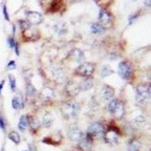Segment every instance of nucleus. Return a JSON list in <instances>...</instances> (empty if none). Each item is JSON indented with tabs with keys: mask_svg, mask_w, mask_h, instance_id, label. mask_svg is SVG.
<instances>
[{
	"mask_svg": "<svg viewBox=\"0 0 151 151\" xmlns=\"http://www.w3.org/2000/svg\"><path fill=\"white\" fill-rule=\"evenodd\" d=\"M108 110L109 112L115 116L116 119H122L123 115H124V105L122 102H120V100L117 99H111L109 104H108Z\"/></svg>",
	"mask_w": 151,
	"mask_h": 151,
	"instance_id": "obj_1",
	"label": "nucleus"
},
{
	"mask_svg": "<svg viewBox=\"0 0 151 151\" xmlns=\"http://www.w3.org/2000/svg\"><path fill=\"white\" fill-rule=\"evenodd\" d=\"M135 100L138 104L145 105L150 100V86L147 85H140L137 87V94Z\"/></svg>",
	"mask_w": 151,
	"mask_h": 151,
	"instance_id": "obj_2",
	"label": "nucleus"
},
{
	"mask_svg": "<svg viewBox=\"0 0 151 151\" xmlns=\"http://www.w3.org/2000/svg\"><path fill=\"white\" fill-rule=\"evenodd\" d=\"M60 111L65 119H71V117L78 116L79 111H80V105L76 102H68L63 105Z\"/></svg>",
	"mask_w": 151,
	"mask_h": 151,
	"instance_id": "obj_3",
	"label": "nucleus"
},
{
	"mask_svg": "<svg viewBox=\"0 0 151 151\" xmlns=\"http://www.w3.org/2000/svg\"><path fill=\"white\" fill-rule=\"evenodd\" d=\"M94 69H96V67H94L93 63H86V62L80 63L79 67L76 68V74L80 75V76H82L83 79L91 78L93 75V73H94Z\"/></svg>",
	"mask_w": 151,
	"mask_h": 151,
	"instance_id": "obj_4",
	"label": "nucleus"
},
{
	"mask_svg": "<svg viewBox=\"0 0 151 151\" xmlns=\"http://www.w3.org/2000/svg\"><path fill=\"white\" fill-rule=\"evenodd\" d=\"M105 133V128L102 122H93L90 124L88 129H87V134H88L91 138H103Z\"/></svg>",
	"mask_w": 151,
	"mask_h": 151,
	"instance_id": "obj_5",
	"label": "nucleus"
},
{
	"mask_svg": "<svg viewBox=\"0 0 151 151\" xmlns=\"http://www.w3.org/2000/svg\"><path fill=\"white\" fill-rule=\"evenodd\" d=\"M98 19H99V24L102 26L104 29L105 28H110L112 24V16L105 9H100L99 10V15H98Z\"/></svg>",
	"mask_w": 151,
	"mask_h": 151,
	"instance_id": "obj_6",
	"label": "nucleus"
},
{
	"mask_svg": "<svg viewBox=\"0 0 151 151\" xmlns=\"http://www.w3.org/2000/svg\"><path fill=\"white\" fill-rule=\"evenodd\" d=\"M119 74L123 80H129L132 78V67L127 60H122L119 64Z\"/></svg>",
	"mask_w": 151,
	"mask_h": 151,
	"instance_id": "obj_7",
	"label": "nucleus"
},
{
	"mask_svg": "<svg viewBox=\"0 0 151 151\" xmlns=\"http://www.w3.org/2000/svg\"><path fill=\"white\" fill-rule=\"evenodd\" d=\"M104 140L106 142V144H111V145H116L119 143V132L116 128H111L108 132L104 133L103 135Z\"/></svg>",
	"mask_w": 151,
	"mask_h": 151,
	"instance_id": "obj_8",
	"label": "nucleus"
},
{
	"mask_svg": "<svg viewBox=\"0 0 151 151\" xmlns=\"http://www.w3.org/2000/svg\"><path fill=\"white\" fill-rule=\"evenodd\" d=\"M80 86L75 81H69L65 86V93L68 97H76L80 93Z\"/></svg>",
	"mask_w": 151,
	"mask_h": 151,
	"instance_id": "obj_9",
	"label": "nucleus"
},
{
	"mask_svg": "<svg viewBox=\"0 0 151 151\" xmlns=\"http://www.w3.org/2000/svg\"><path fill=\"white\" fill-rule=\"evenodd\" d=\"M100 96H102V98L104 100L110 102V100L114 99V97H115V91H114V88H111L110 86L104 85V86H102V88H100Z\"/></svg>",
	"mask_w": 151,
	"mask_h": 151,
	"instance_id": "obj_10",
	"label": "nucleus"
},
{
	"mask_svg": "<svg viewBox=\"0 0 151 151\" xmlns=\"http://www.w3.org/2000/svg\"><path fill=\"white\" fill-rule=\"evenodd\" d=\"M27 21L30 24H33V26H37V24H40L42 22V16L36 11H29L27 12Z\"/></svg>",
	"mask_w": 151,
	"mask_h": 151,
	"instance_id": "obj_11",
	"label": "nucleus"
},
{
	"mask_svg": "<svg viewBox=\"0 0 151 151\" xmlns=\"http://www.w3.org/2000/svg\"><path fill=\"white\" fill-rule=\"evenodd\" d=\"M51 79L57 83H63L65 81V74L60 68H55L51 73Z\"/></svg>",
	"mask_w": 151,
	"mask_h": 151,
	"instance_id": "obj_12",
	"label": "nucleus"
},
{
	"mask_svg": "<svg viewBox=\"0 0 151 151\" xmlns=\"http://www.w3.org/2000/svg\"><path fill=\"white\" fill-rule=\"evenodd\" d=\"M69 58L74 62H78V63H83L85 60V53L83 51H81L80 48H74L70 51L69 53Z\"/></svg>",
	"mask_w": 151,
	"mask_h": 151,
	"instance_id": "obj_13",
	"label": "nucleus"
},
{
	"mask_svg": "<svg viewBox=\"0 0 151 151\" xmlns=\"http://www.w3.org/2000/svg\"><path fill=\"white\" fill-rule=\"evenodd\" d=\"M92 139H93V138H91L88 134L86 133L78 143H79V145H80V147H81L82 150L90 151V150L92 149Z\"/></svg>",
	"mask_w": 151,
	"mask_h": 151,
	"instance_id": "obj_14",
	"label": "nucleus"
},
{
	"mask_svg": "<svg viewBox=\"0 0 151 151\" xmlns=\"http://www.w3.org/2000/svg\"><path fill=\"white\" fill-rule=\"evenodd\" d=\"M69 135H70V138H71V140L79 142L81 138L85 135V133H83L81 129H79V128H71L70 132H69Z\"/></svg>",
	"mask_w": 151,
	"mask_h": 151,
	"instance_id": "obj_15",
	"label": "nucleus"
},
{
	"mask_svg": "<svg viewBox=\"0 0 151 151\" xmlns=\"http://www.w3.org/2000/svg\"><path fill=\"white\" fill-rule=\"evenodd\" d=\"M55 97V92L51 87H44L41 91V98L44 100H51Z\"/></svg>",
	"mask_w": 151,
	"mask_h": 151,
	"instance_id": "obj_16",
	"label": "nucleus"
},
{
	"mask_svg": "<svg viewBox=\"0 0 151 151\" xmlns=\"http://www.w3.org/2000/svg\"><path fill=\"white\" fill-rule=\"evenodd\" d=\"M30 124V122H29V117L27 116V115H23L21 119H19V122H18V128H19V131H22V132H24L27 128H28V126Z\"/></svg>",
	"mask_w": 151,
	"mask_h": 151,
	"instance_id": "obj_17",
	"label": "nucleus"
},
{
	"mask_svg": "<svg viewBox=\"0 0 151 151\" xmlns=\"http://www.w3.org/2000/svg\"><path fill=\"white\" fill-rule=\"evenodd\" d=\"M79 86H80L81 91H87V90H90L93 87V81L91 80V78H86L79 83Z\"/></svg>",
	"mask_w": 151,
	"mask_h": 151,
	"instance_id": "obj_18",
	"label": "nucleus"
},
{
	"mask_svg": "<svg viewBox=\"0 0 151 151\" xmlns=\"http://www.w3.org/2000/svg\"><path fill=\"white\" fill-rule=\"evenodd\" d=\"M53 122V116L51 112H45L42 115V119H41V124L45 126V127H50Z\"/></svg>",
	"mask_w": 151,
	"mask_h": 151,
	"instance_id": "obj_19",
	"label": "nucleus"
},
{
	"mask_svg": "<svg viewBox=\"0 0 151 151\" xmlns=\"http://www.w3.org/2000/svg\"><path fill=\"white\" fill-rule=\"evenodd\" d=\"M140 147H142V143L137 139H131L128 142V145H127L128 151H139Z\"/></svg>",
	"mask_w": 151,
	"mask_h": 151,
	"instance_id": "obj_20",
	"label": "nucleus"
},
{
	"mask_svg": "<svg viewBox=\"0 0 151 151\" xmlns=\"http://www.w3.org/2000/svg\"><path fill=\"white\" fill-rule=\"evenodd\" d=\"M55 30L58 35H64L67 32H68V28H67V24L63 23V22H59L55 26Z\"/></svg>",
	"mask_w": 151,
	"mask_h": 151,
	"instance_id": "obj_21",
	"label": "nucleus"
},
{
	"mask_svg": "<svg viewBox=\"0 0 151 151\" xmlns=\"http://www.w3.org/2000/svg\"><path fill=\"white\" fill-rule=\"evenodd\" d=\"M26 94L29 99H34L36 97V90L35 87L32 85V83H27V87H26Z\"/></svg>",
	"mask_w": 151,
	"mask_h": 151,
	"instance_id": "obj_22",
	"label": "nucleus"
},
{
	"mask_svg": "<svg viewBox=\"0 0 151 151\" xmlns=\"http://www.w3.org/2000/svg\"><path fill=\"white\" fill-rule=\"evenodd\" d=\"M24 106V103L22 102V99L19 97H15L14 99H12V108L18 110V109H22Z\"/></svg>",
	"mask_w": 151,
	"mask_h": 151,
	"instance_id": "obj_23",
	"label": "nucleus"
},
{
	"mask_svg": "<svg viewBox=\"0 0 151 151\" xmlns=\"http://www.w3.org/2000/svg\"><path fill=\"white\" fill-rule=\"evenodd\" d=\"M91 32L93 34H102L104 32V28L99 23H92L91 24Z\"/></svg>",
	"mask_w": 151,
	"mask_h": 151,
	"instance_id": "obj_24",
	"label": "nucleus"
},
{
	"mask_svg": "<svg viewBox=\"0 0 151 151\" xmlns=\"http://www.w3.org/2000/svg\"><path fill=\"white\" fill-rule=\"evenodd\" d=\"M145 123H146V119L143 115H138L134 119V124L138 126V127H143V126H145Z\"/></svg>",
	"mask_w": 151,
	"mask_h": 151,
	"instance_id": "obj_25",
	"label": "nucleus"
},
{
	"mask_svg": "<svg viewBox=\"0 0 151 151\" xmlns=\"http://www.w3.org/2000/svg\"><path fill=\"white\" fill-rule=\"evenodd\" d=\"M9 138H10V139L14 142L15 144H19V143H21V137H19V134H18L17 132H11V133L9 134Z\"/></svg>",
	"mask_w": 151,
	"mask_h": 151,
	"instance_id": "obj_26",
	"label": "nucleus"
},
{
	"mask_svg": "<svg viewBox=\"0 0 151 151\" xmlns=\"http://www.w3.org/2000/svg\"><path fill=\"white\" fill-rule=\"evenodd\" d=\"M60 7H62V1H60V0H52V1H51V6H50L51 11H57Z\"/></svg>",
	"mask_w": 151,
	"mask_h": 151,
	"instance_id": "obj_27",
	"label": "nucleus"
},
{
	"mask_svg": "<svg viewBox=\"0 0 151 151\" xmlns=\"http://www.w3.org/2000/svg\"><path fill=\"white\" fill-rule=\"evenodd\" d=\"M100 73H102V75H103L104 78H106L108 75L112 74V70H111V68H110V67H108V65H104V67L102 68V71H100Z\"/></svg>",
	"mask_w": 151,
	"mask_h": 151,
	"instance_id": "obj_28",
	"label": "nucleus"
},
{
	"mask_svg": "<svg viewBox=\"0 0 151 151\" xmlns=\"http://www.w3.org/2000/svg\"><path fill=\"white\" fill-rule=\"evenodd\" d=\"M19 26H21L22 32H24V30H27V29L30 28V23L28 21H19Z\"/></svg>",
	"mask_w": 151,
	"mask_h": 151,
	"instance_id": "obj_29",
	"label": "nucleus"
},
{
	"mask_svg": "<svg viewBox=\"0 0 151 151\" xmlns=\"http://www.w3.org/2000/svg\"><path fill=\"white\" fill-rule=\"evenodd\" d=\"M9 81H10V87L12 91H16V79L12 76V75H10L9 76Z\"/></svg>",
	"mask_w": 151,
	"mask_h": 151,
	"instance_id": "obj_30",
	"label": "nucleus"
},
{
	"mask_svg": "<svg viewBox=\"0 0 151 151\" xmlns=\"http://www.w3.org/2000/svg\"><path fill=\"white\" fill-rule=\"evenodd\" d=\"M16 68V63L14 60H11L9 63V65H7V70H12V69H15Z\"/></svg>",
	"mask_w": 151,
	"mask_h": 151,
	"instance_id": "obj_31",
	"label": "nucleus"
},
{
	"mask_svg": "<svg viewBox=\"0 0 151 151\" xmlns=\"http://www.w3.org/2000/svg\"><path fill=\"white\" fill-rule=\"evenodd\" d=\"M3 14H4V16H5V19L9 21L10 18H9V14H7V10H6V6H5V5H3Z\"/></svg>",
	"mask_w": 151,
	"mask_h": 151,
	"instance_id": "obj_32",
	"label": "nucleus"
},
{
	"mask_svg": "<svg viewBox=\"0 0 151 151\" xmlns=\"http://www.w3.org/2000/svg\"><path fill=\"white\" fill-rule=\"evenodd\" d=\"M137 16H138V14L131 15V16H129V18H128V23H129V24H132V23H133V22L135 21V17H137Z\"/></svg>",
	"mask_w": 151,
	"mask_h": 151,
	"instance_id": "obj_33",
	"label": "nucleus"
},
{
	"mask_svg": "<svg viewBox=\"0 0 151 151\" xmlns=\"http://www.w3.org/2000/svg\"><path fill=\"white\" fill-rule=\"evenodd\" d=\"M0 128H1V129H4V131H5V128H6L5 121L3 120V117H1V116H0Z\"/></svg>",
	"mask_w": 151,
	"mask_h": 151,
	"instance_id": "obj_34",
	"label": "nucleus"
},
{
	"mask_svg": "<svg viewBox=\"0 0 151 151\" xmlns=\"http://www.w3.org/2000/svg\"><path fill=\"white\" fill-rule=\"evenodd\" d=\"M9 44H10V47H11V48H14V47L16 46V41L12 39V37H10V39H9Z\"/></svg>",
	"mask_w": 151,
	"mask_h": 151,
	"instance_id": "obj_35",
	"label": "nucleus"
},
{
	"mask_svg": "<svg viewBox=\"0 0 151 151\" xmlns=\"http://www.w3.org/2000/svg\"><path fill=\"white\" fill-rule=\"evenodd\" d=\"M40 1H41L42 4H46V3H51L52 0H40Z\"/></svg>",
	"mask_w": 151,
	"mask_h": 151,
	"instance_id": "obj_36",
	"label": "nucleus"
},
{
	"mask_svg": "<svg viewBox=\"0 0 151 151\" xmlns=\"http://www.w3.org/2000/svg\"><path fill=\"white\" fill-rule=\"evenodd\" d=\"M3 87H4V81L0 82V93H1V88H3Z\"/></svg>",
	"mask_w": 151,
	"mask_h": 151,
	"instance_id": "obj_37",
	"label": "nucleus"
},
{
	"mask_svg": "<svg viewBox=\"0 0 151 151\" xmlns=\"http://www.w3.org/2000/svg\"><path fill=\"white\" fill-rule=\"evenodd\" d=\"M145 5L146 6H150V0H145Z\"/></svg>",
	"mask_w": 151,
	"mask_h": 151,
	"instance_id": "obj_38",
	"label": "nucleus"
}]
</instances>
